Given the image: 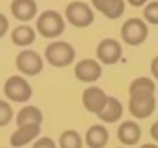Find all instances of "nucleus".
<instances>
[{
    "mask_svg": "<svg viewBox=\"0 0 158 148\" xmlns=\"http://www.w3.org/2000/svg\"><path fill=\"white\" fill-rule=\"evenodd\" d=\"M59 148H83V139L76 130H64L59 137Z\"/></svg>",
    "mask_w": 158,
    "mask_h": 148,
    "instance_id": "6ab92c4d",
    "label": "nucleus"
},
{
    "mask_svg": "<svg viewBox=\"0 0 158 148\" xmlns=\"http://www.w3.org/2000/svg\"><path fill=\"white\" fill-rule=\"evenodd\" d=\"M37 31L46 38H57L64 31V18L53 9L42 11L37 17Z\"/></svg>",
    "mask_w": 158,
    "mask_h": 148,
    "instance_id": "7ed1b4c3",
    "label": "nucleus"
},
{
    "mask_svg": "<svg viewBox=\"0 0 158 148\" xmlns=\"http://www.w3.org/2000/svg\"><path fill=\"white\" fill-rule=\"evenodd\" d=\"M85 141L90 148H103L109 143V130L103 124H92L86 130Z\"/></svg>",
    "mask_w": 158,
    "mask_h": 148,
    "instance_id": "2eb2a0df",
    "label": "nucleus"
},
{
    "mask_svg": "<svg viewBox=\"0 0 158 148\" xmlns=\"http://www.w3.org/2000/svg\"><path fill=\"white\" fill-rule=\"evenodd\" d=\"M13 119V108L7 101H0V126L9 124Z\"/></svg>",
    "mask_w": 158,
    "mask_h": 148,
    "instance_id": "412c9836",
    "label": "nucleus"
},
{
    "mask_svg": "<svg viewBox=\"0 0 158 148\" xmlns=\"http://www.w3.org/2000/svg\"><path fill=\"white\" fill-rule=\"evenodd\" d=\"M101 64L94 59H83L79 60L74 68V73L76 79L81 82H96L99 77H101Z\"/></svg>",
    "mask_w": 158,
    "mask_h": 148,
    "instance_id": "1a4fd4ad",
    "label": "nucleus"
},
{
    "mask_svg": "<svg viewBox=\"0 0 158 148\" xmlns=\"http://www.w3.org/2000/svg\"><path fill=\"white\" fill-rule=\"evenodd\" d=\"M140 148H158L156 145H153V143H147V145H142Z\"/></svg>",
    "mask_w": 158,
    "mask_h": 148,
    "instance_id": "bb28decb",
    "label": "nucleus"
},
{
    "mask_svg": "<svg viewBox=\"0 0 158 148\" xmlns=\"http://www.w3.org/2000/svg\"><path fill=\"white\" fill-rule=\"evenodd\" d=\"M140 137H142V130H140V126L134 121H125V123L119 124L118 139H119V143H123L125 146L136 145L140 141Z\"/></svg>",
    "mask_w": 158,
    "mask_h": 148,
    "instance_id": "4468645a",
    "label": "nucleus"
},
{
    "mask_svg": "<svg viewBox=\"0 0 158 148\" xmlns=\"http://www.w3.org/2000/svg\"><path fill=\"white\" fill-rule=\"evenodd\" d=\"M119 148H123V146H119Z\"/></svg>",
    "mask_w": 158,
    "mask_h": 148,
    "instance_id": "cd10ccee",
    "label": "nucleus"
},
{
    "mask_svg": "<svg viewBox=\"0 0 158 148\" xmlns=\"http://www.w3.org/2000/svg\"><path fill=\"white\" fill-rule=\"evenodd\" d=\"M11 13L17 20L28 22V20L35 18V15H37V2L35 0H13Z\"/></svg>",
    "mask_w": 158,
    "mask_h": 148,
    "instance_id": "f8f14e48",
    "label": "nucleus"
},
{
    "mask_svg": "<svg viewBox=\"0 0 158 148\" xmlns=\"http://www.w3.org/2000/svg\"><path fill=\"white\" fill-rule=\"evenodd\" d=\"M7 29H9V22H7L6 15H2V13H0V38L7 33Z\"/></svg>",
    "mask_w": 158,
    "mask_h": 148,
    "instance_id": "5701e85b",
    "label": "nucleus"
},
{
    "mask_svg": "<svg viewBox=\"0 0 158 148\" xmlns=\"http://www.w3.org/2000/svg\"><path fill=\"white\" fill-rule=\"evenodd\" d=\"M151 137H153L155 141H158V121L151 126Z\"/></svg>",
    "mask_w": 158,
    "mask_h": 148,
    "instance_id": "393cba45",
    "label": "nucleus"
},
{
    "mask_svg": "<svg viewBox=\"0 0 158 148\" xmlns=\"http://www.w3.org/2000/svg\"><path fill=\"white\" fill-rule=\"evenodd\" d=\"M11 40H13L15 46H20V48L30 46V44H33V40H35V29H33L31 26H28V24H20V26H17V28L13 29Z\"/></svg>",
    "mask_w": 158,
    "mask_h": 148,
    "instance_id": "f3484780",
    "label": "nucleus"
},
{
    "mask_svg": "<svg viewBox=\"0 0 158 148\" xmlns=\"http://www.w3.org/2000/svg\"><path fill=\"white\" fill-rule=\"evenodd\" d=\"M121 115H123V106H121V103L116 97H109L103 110L98 113V117L103 123H116V121L121 119Z\"/></svg>",
    "mask_w": 158,
    "mask_h": 148,
    "instance_id": "dca6fc26",
    "label": "nucleus"
},
{
    "mask_svg": "<svg viewBox=\"0 0 158 148\" xmlns=\"http://www.w3.org/2000/svg\"><path fill=\"white\" fill-rule=\"evenodd\" d=\"M17 126H26V124H42V111L37 106H24L17 113Z\"/></svg>",
    "mask_w": 158,
    "mask_h": 148,
    "instance_id": "a211bd4d",
    "label": "nucleus"
},
{
    "mask_svg": "<svg viewBox=\"0 0 158 148\" xmlns=\"http://www.w3.org/2000/svg\"><path fill=\"white\" fill-rule=\"evenodd\" d=\"M96 55L101 64H116L121 59V44L116 38H103L96 48Z\"/></svg>",
    "mask_w": 158,
    "mask_h": 148,
    "instance_id": "6e6552de",
    "label": "nucleus"
},
{
    "mask_svg": "<svg viewBox=\"0 0 158 148\" xmlns=\"http://www.w3.org/2000/svg\"><path fill=\"white\" fill-rule=\"evenodd\" d=\"M17 70L22 75H28V77H33V75H39L42 72V57H40L37 51L33 49H22L19 55H17Z\"/></svg>",
    "mask_w": 158,
    "mask_h": 148,
    "instance_id": "0eeeda50",
    "label": "nucleus"
},
{
    "mask_svg": "<svg viewBox=\"0 0 158 148\" xmlns=\"http://www.w3.org/2000/svg\"><path fill=\"white\" fill-rule=\"evenodd\" d=\"M92 6L110 20L119 18L125 11V0H92Z\"/></svg>",
    "mask_w": 158,
    "mask_h": 148,
    "instance_id": "ddd939ff",
    "label": "nucleus"
},
{
    "mask_svg": "<svg viewBox=\"0 0 158 148\" xmlns=\"http://www.w3.org/2000/svg\"><path fill=\"white\" fill-rule=\"evenodd\" d=\"M155 82L153 79L147 77H138L131 82L129 86V111L136 119H147L155 108H156V99H155Z\"/></svg>",
    "mask_w": 158,
    "mask_h": 148,
    "instance_id": "f257e3e1",
    "label": "nucleus"
},
{
    "mask_svg": "<svg viewBox=\"0 0 158 148\" xmlns=\"http://www.w3.org/2000/svg\"><path fill=\"white\" fill-rule=\"evenodd\" d=\"M64 18L76 28H86L94 22V11L85 2H70L64 9Z\"/></svg>",
    "mask_w": 158,
    "mask_h": 148,
    "instance_id": "39448f33",
    "label": "nucleus"
},
{
    "mask_svg": "<svg viewBox=\"0 0 158 148\" xmlns=\"http://www.w3.org/2000/svg\"><path fill=\"white\" fill-rule=\"evenodd\" d=\"M44 59L48 60V64H52L55 68H64V66H68V64L74 62L76 49L68 42H64V40H55V42H52V44L46 46Z\"/></svg>",
    "mask_w": 158,
    "mask_h": 148,
    "instance_id": "f03ea898",
    "label": "nucleus"
},
{
    "mask_svg": "<svg viewBox=\"0 0 158 148\" xmlns=\"http://www.w3.org/2000/svg\"><path fill=\"white\" fill-rule=\"evenodd\" d=\"M40 135V126L39 124H26V126H19L11 137H9V143L13 148H20L31 141H37Z\"/></svg>",
    "mask_w": 158,
    "mask_h": 148,
    "instance_id": "9b49d317",
    "label": "nucleus"
},
{
    "mask_svg": "<svg viewBox=\"0 0 158 148\" xmlns=\"http://www.w3.org/2000/svg\"><path fill=\"white\" fill-rule=\"evenodd\" d=\"M149 35L147 24L140 18H129L121 26V38L129 46H140Z\"/></svg>",
    "mask_w": 158,
    "mask_h": 148,
    "instance_id": "423d86ee",
    "label": "nucleus"
},
{
    "mask_svg": "<svg viewBox=\"0 0 158 148\" xmlns=\"http://www.w3.org/2000/svg\"><path fill=\"white\" fill-rule=\"evenodd\" d=\"M31 148H57V145L52 137H39Z\"/></svg>",
    "mask_w": 158,
    "mask_h": 148,
    "instance_id": "4be33fe9",
    "label": "nucleus"
},
{
    "mask_svg": "<svg viewBox=\"0 0 158 148\" xmlns=\"http://www.w3.org/2000/svg\"><path fill=\"white\" fill-rule=\"evenodd\" d=\"M131 6H134V7H140V6H143V4H147V0H127Z\"/></svg>",
    "mask_w": 158,
    "mask_h": 148,
    "instance_id": "a878e982",
    "label": "nucleus"
},
{
    "mask_svg": "<svg viewBox=\"0 0 158 148\" xmlns=\"http://www.w3.org/2000/svg\"><path fill=\"white\" fill-rule=\"evenodd\" d=\"M83 106L86 108V110L90 111V113H99V111L103 110V106H105V103H107V99H109V95L101 90V88H98V86H90V88H86L85 92H83Z\"/></svg>",
    "mask_w": 158,
    "mask_h": 148,
    "instance_id": "9d476101",
    "label": "nucleus"
},
{
    "mask_svg": "<svg viewBox=\"0 0 158 148\" xmlns=\"http://www.w3.org/2000/svg\"><path fill=\"white\" fill-rule=\"evenodd\" d=\"M4 93L13 103H26L31 97V86L24 77L11 75L4 84Z\"/></svg>",
    "mask_w": 158,
    "mask_h": 148,
    "instance_id": "20e7f679",
    "label": "nucleus"
},
{
    "mask_svg": "<svg viewBox=\"0 0 158 148\" xmlns=\"http://www.w3.org/2000/svg\"><path fill=\"white\" fill-rule=\"evenodd\" d=\"M143 18H145L149 24L158 26V2H149V4L143 7Z\"/></svg>",
    "mask_w": 158,
    "mask_h": 148,
    "instance_id": "aec40b11",
    "label": "nucleus"
},
{
    "mask_svg": "<svg viewBox=\"0 0 158 148\" xmlns=\"http://www.w3.org/2000/svg\"><path fill=\"white\" fill-rule=\"evenodd\" d=\"M151 73H153V77L158 80V55L153 59V62H151Z\"/></svg>",
    "mask_w": 158,
    "mask_h": 148,
    "instance_id": "b1692460",
    "label": "nucleus"
}]
</instances>
